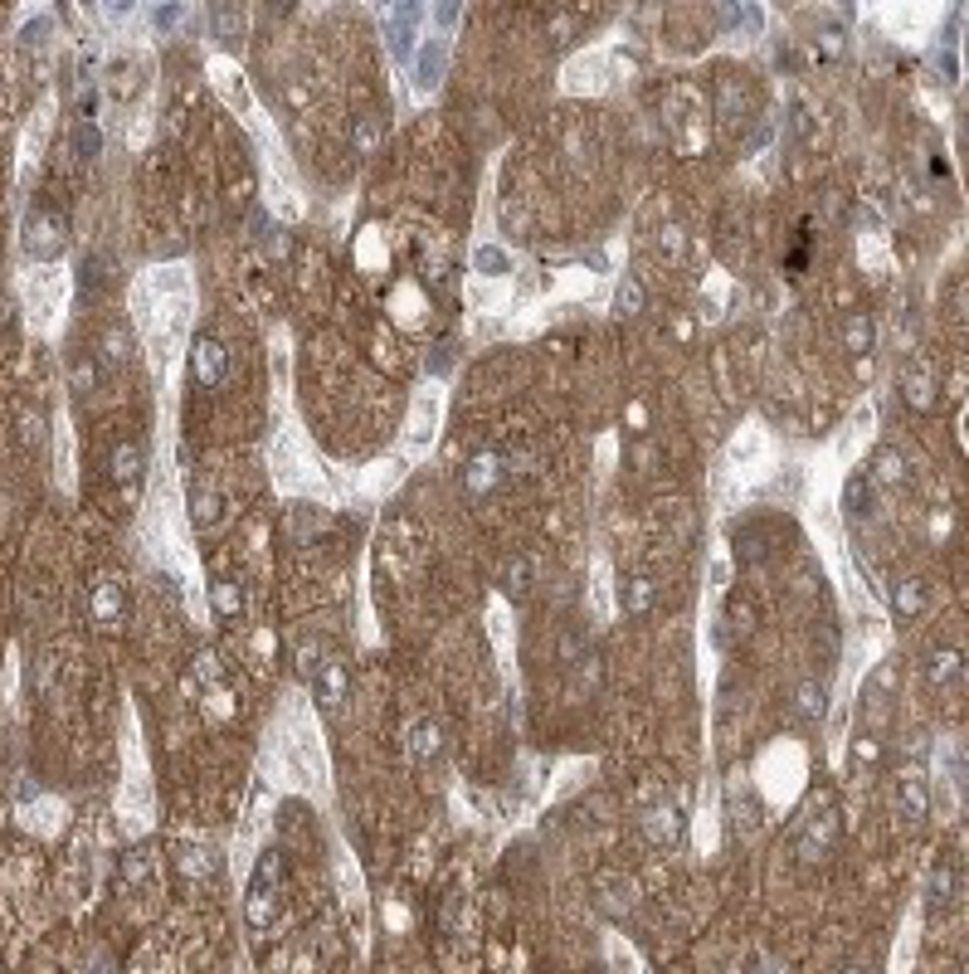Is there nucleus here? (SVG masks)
<instances>
[{"label":"nucleus","instance_id":"nucleus-11","mask_svg":"<svg viewBox=\"0 0 969 974\" xmlns=\"http://www.w3.org/2000/svg\"><path fill=\"white\" fill-rule=\"evenodd\" d=\"M648 604H653V580H648V575H634V580L624 585V609H629V614H648Z\"/></svg>","mask_w":969,"mask_h":974},{"label":"nucleus","instance_id":"nucleus-5","mask_svg":"<svg viewBox=\"0 0 969 974\" xmlns=\"http://www.w3.org/2000/svg\"><path fill=\"white\" fill-rule=\"evenodd\" d=\"M906 400H911V410H931L935 405V375L926 361H916L906 371Z\"/></svg>","mask_w":969,"mask_h":974},{"label":"nucleus","instance_id":"nucleus-23","mask_svg":"<svg viewBox=\"0 0 969 974\" xmlns=\"http://www.w3.org/2000/svg\"><path fill=\"white\" fill-rule=\"evenodd\" d=\"M638 298H643V293H638V283H634V278H624V288H619V307H629V312H634Z\"/></svg>","mask_w":969,"mask_h":974},{"label":"nucleus","instance_id":"nucleus-12","mask_svg":"<svg viewBox=\"0 0 969 974\" xmlns=\"http://www.w3.org/2000/svg\"><path fill=\"white\" fill-rule=\"evenodd\" d=\"M239 609H244L239 585H234V580H220V585H215V614H220V619H234Z\"/></svg>","mask_w":969,"mask_h":974},{"label":"nucleus","instance_id":"nucleus-3","mask_svg":"<svg viewBox=\"0 0 969 974\" xmlns=\"http://www.w3.org/2000/svg\"><path fill=\"white\" fill-rule=\"evenodd\" d=\"M112 478H122L127 492H137V483H142V444L137 439H122L112 449Z\"/></svg>","mask_w":969,"mask_h":974},{"label":"nucleus","instance_id":"nucleus-20","mask_svg":"<svg viewBox=\"0 0 969 974\" xmlns=\"http://www.w3.org/2000/svg\"><path fill=\"white\" fill-rule=\"evenodd\" d=\"M799 712L823 716V687H799Z\"/></svg>","mask_w":969,"mask_h":974},{"label":"nucleus","instance_id":"nucleus-19","mask_svg":"<svg viewBox=\"0 0 969 974\" xmlns=\"http://www.w3.org/2000/svg\"><path fill=\"white\" fill-rule=\"evenodd\" d=\"M950 892H955V872L940 867V872L931 877V901H950Z\"/></svg>","mask_w":969,"mask_h":974},{"label":"nucleus","instance_id":"nucleus-25","mask_svg":"<svg viewBox=\"0 0 969 974\" xmlns=\"http://www.w3.org/2000/svg\"><path fill=\"white\" fill-rule=\"evenodd\" d=\"M848 974H867V970H848Z\"/></svg>","mask_w":969,"mask_h":974},{"label":"nucleus","instance_id":"nucleus-4","mask_svg":"<svg viewBox=\"0 0 969 974\" xmlns=\"http://www.w3.org/2000/svg\"><path fill=\"white\" fill-rule=\"evenodd\" d=\"M312 682L322 687V707H327V712H336V707L346 702V668H341L336 658H327V663L312 673Z\"/></svg>","mask_w":969,"mask_h":974},{"label":"nucleus","instance_id":"nucleus-7","mask_svg":"<svg viewBox=\"0 0 969 974\" xmlns=\"http://www.w3.org/2000/svg\"><path fill=\"white\" fill-rule=\"evenodd\" d=\"M151 872H156V858H151V848H132L127 858L117 862V877H122V887H142Z\"/></svg>","mask_w":969,"mask_h":974},{"label":"nucleus","instance_id":"nucleus-16","mask_svg":"<svg viewBox=\"0 0 969 974\" xmlns=\"http://www.w3.org/2000/svg\"><path fill=\"white\" fill-rule=\"evenodd\" d=\"M960 673V653L955 648H945V653H935L931 658V682L940 687V682H950V677Z\"/></svg>","mask_w":969,"mask_h":974},{"label":"nucleus","instance_id":"nucleus-10","mask_svg":"<svg viewBox=\"0 0 969 974\" xmlns=\"http://www.w3.org/2000/svg\"><path fill=\"white\" fill-rule=\"evenodd\" d=\"M892 604H896V614H906V619H911V614H921V609H926V590H921V580H901V585L892 590Z\"/></svg>","mask_w":969,"mask_h":974},{"label":"nucleus","instance_id":"nucleus-1","mask_svg":"<svg viewBox=\"0 0 969 974\" xmlns=\"http://www.w3.org/2000/svg\"><path fill=\"white\" fill-rule=\"evenodd\" d=\"M190 371H195V380L210 390V385H220V375H224V346L210 332L205 337H195V351H190Z\"/></svg>","mask_w":969,"mask_h":974},{"label":"nucleus","instance_id":"nucleus-9","mask_svg":"<svg viewBox=\"0 0 969 974\" xmlns=\"http://www.w3.org/2000/svg\"><path fill=\"white\" fill-rule=\"evenodd\" d=\"M531 575H536V565L526 561V556H512L507 575H502V585H507V595H512V600H526V590H531Z\"/></svg>","mask_w":969,"mask_h":974},{"label":"nucleus","instance_id":"nucleus-22","mask_svg":"<svg viewBox=\"0 0 969 974\" xmlns=\"http://www.w3.org/2000/svg\"><path fill=\"white\" fill-rule=\"evenodd\" d=\"M195 663H200V677H205V682H220V658H215L210 648H205V653H200Z\"/></svg>","mask_w":969,"mask_h":974},{"label":"nucleus","instance_id":"nucleus-15","mask_svg":"<svg viewBox=\"0 0 969 974\" xmlns=\"http://www.w3.org/2000/svg\"><path fill=\"white\" fill-rule=\"evenodd\" d=\"M877 478L882 483H906V458L896 449H882L877 453Z\"/></svg>","mask_w":969,"mask_h":974},{"label":"nucleus","instance_id":"nucleus-8","mask_svg":"<svg viewBox=\"0 0 969 974\" xmlns=\"http://www.w3.org/2000/svg\"><path fill=\"white\" fill-rule=\"evenodd\" d=\"M93 614H98V624H117L122 619V585L103 580L98 595H93Z\"/></svg>","mask_w":969,"mask_h":974},{"label":"nucleus","instance_id":"nucleus-21","mask_svg":"<svg viewBox=\"0 0 969 974\" xmlns=\"http://www.w3.org/2000/svg\"><path fill=\"white\" fill-rule=\"evenodd\" d=\"M580 648H585V634H580V629H570V634L560 638V663H575V658H580Z\"/></svg>","mask_w":969,"mask_h":974},{"label":"nucleus","instance_id":"nucleus-18","mask_svg":"<svg viewBox=\"0 0 969 974\" xmlns=\"http://www.w3.org/2000/svg\"><path fill=\"white\" fill-rule=\"evenodd\" d=\"M103 361H108V366H122V361H127V337H122L117 327L103 332Z\"/></svg>","mask_w":969,"mask_h":974},{"label":"nucleus","instance_id":"nucleus-2","mask_svg":"<svg viewBox=\"0 0 969 974\" xmlns=\"http://www.w3.org/2000/svg\"><path fill=\"white\" fill-rule=\"evenodd\" d=\"M25 244H30V254H35V259H54V254H59V244H64V225H59L54 215H35V220H30V234H25Z\"/></svg>","mask_w":969,"mask_h":974},{"label":"nucleus","instance_id":"nucleus-24","mask_svg":"<svg viewBox=\"0 0 969 974\" xmlns=\"http://www.w3.org/2000/svg\"><path fill=\"white\" fill-rule=\"evenodd\" d=\"M78 147L88 151V156H93V151H98V132H93V127H88V122H83V127H78Z\"/></svg>","mask_w":969,"mask_h":974},{"label":"nucleus","instance_id":"nucleus-6","mask_svg":"<svg viewBox=\"0 0 969 974\" xmlns=\"http://www.w3.org/2000/svg\"><path fill=\"white\" fill-rule=\"evenodd\" d=\"M643 833L653 838V843H677L682 838V819H677V809L663 804V809H648V819H643Z\"/></svg>","mask_w":969,"mask_h":974},{"label":"nucleus","instance_id":"nucleus-13","mask_svg":"<svg viewBox=\"0 0 969 974\" xmlns=\"http://www.w3.org/2000/svg\"><path fill=\"white\" fill-rule=\"evenodd\" d=\"M901 804H906V819L921 824V819H926V785H921V780H906V785H901Z\"/></svg>","mask_w":969,"mask_h":974},{"label":"nucleus","instance_id":"nucleus-17","mask_svg":"<svg viewBox=\"0 0 969 974\" xmlns=\"http://www.w3.org/2000/svg\"><path fill=\"white\" fill-rule=\"evenodd\" d=\"M414 755L424 760V755H439V726L434 721H419L414 726Z\"/></svg>","mask_w":969,"mask_h":974},{"label":"nucleus","instance_id":"nucleus-14","mask_svg":"<svg viewBox=\"0 0 969 974\" xmlns=\"http://www.w3.org/2000/svg\"><path fill=\"white\" fill-rule=\"evenodd\" d=\"M843 341H848L853 351H872V322H867L862 312L858 317H848V322H843Z\"/></svg>","mask_w":969,"mask_h":974}]
</instances>
